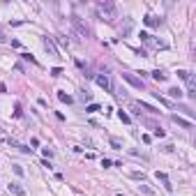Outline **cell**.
Instances as JSON below:
<instances>
[{
	"instance_id": "cell-2",
	"label": "cell",
	"mask_w": 196,
	"mask_h": 196,
	"mask_svg": "<svg viewBox=\"0 0 196 196\" xmlns=\"http://www.w3.org/2000/svg\"><path fill=\"white\" fill-rule=\"evenodd\" d=\"M72 26L76 28V30H79V35H81V37H90V28H88V26H86V23H83V21L79 19V16H76V14L72 16Z\"/></svg>"
},
{
	"instance_id": "cell-23",
	"label": "cell",
	"mask_w": 196,
	"mask_h": 196,
	"mask_svg": "<svg viewBox=\"0 0 196 196\" xmlns=\"http://www.w3.org/2000/svg\"><path fill=\"white\" fill-rule=\"evenodd\" d=\"M178 76H180L182 81H189V76H192V74H189V72H185V69H180V72H178Z\"/></svg>"
},
{
	"instance_id": "cell-25",
	"label": "cell",
	"mask_w": 196,
	"mask_h": 196,
	"mask_svg": "<svg viewBox=\"0 0 196 196\" xmlns=\"http://www.w3.org/2000/svg\"><path fill=\"white\" fill-rule=\"evenodd\" d=\"M60 74H62L60 67H53V69H51V76H60Z\"/></svg>"
},
{
	"instance_id": "cell-17",
	"label": "cell",
	"mask_w": 196,
	"mask_h": 196,
	"mask_svg": "<svg viewBox=\"0 0 196 196\" xmlns=\"http://www.w3.org/2000/svg\"><path fill=\"white\" fill-rule=\"evenodd\" d=\"M86 111H88V113H97V111H102V106H99V104H88Z\"/></svg>"
},
{
	"instance_id": "cell-5",
	"label": "cell",
	"mask_w": 196,
	"mask_h": 196,
	"mask_svg": "<svg viewBox=\"0 0 196 196\" xmlns=\"http://www.w3.org/2000/svg\"><path fill=\"white\" fill-rule=\"evenodd\" d=\"M42 44H44V49L49 51V56L58 58V49H56V44H53V39H51V37H42Z\"/></svg>"
},
{
	"instance_id": "cell-4",
	"label": "cell",
	"mask_w": 196,
	"mask_h": 196,
	"mask_svg": "<svg viewBox=\"0 0 196 196\" xmlns=\"http://www.w3.org/2000/svg\"><path fill=\"white\" fill-rule=\"evenodd\" d=\"M95 81H97V86L104 88L106 92H113V86H111V81H109V76H106V74H97V76H95Z\"/></svg>"
},
{
	"instance_id": "cell-21",
	"label": "cell",
	"mask_w": 196,
	"mask_h": 196,
	"mask_svg": "<svg viewBox=\"0 0 196 196\" xmlns=\"http://www.w3.org/2000/svg\"><path fill=\"white\" fill-rule=\"evenodd\" d=\"M139 192H143V194H148V196H152V194H155V192H152V189L148 187V185H139Z\"/></svg>"
},
{
	"instance_id": "cell-22",
	"label": "cell",
	"mask_w": 196,
	"mask_h": 196,
	"mask_svg": "<svg viewBox=\"0 0 196 196\" xmlns=\"http://www.w3.org/2000/svg\"><path fill=\"white\" fill-rule=\"evenodd\" d=\"M12 169H14V173L19 175V178H23V173H26V171H23V169H21L19 164H14V166H12Z\"/></svg>"
},
{
	"instance_id": "cell-19",
	"label": "cell",
	"mask_w": 196,
	"mask_h": 196,
	"mask_svg": "<svg viewBox=\"0 0 196 196\" xmlns=\"http://www.w3.org/2000/svg\"><path fill=\"white\" fill-rule=\"evenodd\" d=\"M141 42H143V44H152V35L150 32H141Z\"/></svg>"
},
{
	"instance_id": "cell-7",
	"label": "cell",
	"mask_w": 196,
	"mask_h": 196,
	"mask_svg": "<svg viewBox=\"0 0 196 196\" xmlns=\"http://www.w3.org/2000/svg\"><path fill=\"white\" fill-rule=\"evenodd\" d=\"M7 189H9V194H14V196H26V189H23L19 182H12Z\"/></svg>"
},
{
	"instance_id": "cell-12",
	"label": "cell",
	"mask_w": 196,
	"mask_h": 196,
	"mask_svg": "<svg viewBox=\"0 0 196 196\" xmlns=\"http://www.w3.org/2000/svg\"><path fill=\"white\" fill-rule=\"evenodd\" d=\"M148 125H150V127H152V134H155V136H157V139H162V136L166 134V132H164V129H162V127H159V125H155V122H148Z\"/></svg>"
},
{
	"instance_id": "cell-1",
	"label": "cell",
	"mask_w": 196,
	"mask_h": 196,
	"mask_svg": "<svg viewBox=\"0 0 196 196\" xmlns=\"http://www.w3.org/2000/svg\"><path fill=\"white\" fill-rule=\"evenodd\" d=\"M97 12L104 16L106 21H113L115 16H118V12H115V5H113V2H99V5H97Z\"/></svg>"
},
{
	"instance_id": "cell-13",
	"label": "cell",
	"mask_w": 196,
	"mask_h": 196,
	"mask_svg": "<svg viewBox=\"0 0 196 196\" xmlns=\"http://www.w3.org/2000/svg\"><path fill=\"white\" fill-rule=\"evenodd\" d=\"M169 95H171L173 99H182V95H185V92H182L180 88H171V90H169Z\"/></svg>"
},
{
	"instance_id": "cell-20",
	"label": "cell",
	"mask_w": 196,
	"mask_h": 196,
	"mask_svg": "<svg viewBox=\"0 0 196 196\" xmlns=\"http://www.w3.org/2000/svg\"><path fill=\"white\" fill-rule=\"evenodd\" d=\"M118 118H120V120H122L125 125H129V122H132V118H129L127 113H125V111H118Z\"/></svg>"
},
{
	"instance_id": "cell-8",
	"label": "cell",
	"mask_w": 196,
	"mask_h": 196,
	"mask_svg": "<svg viewBox=\"0 0 196 196\" xmlns=\"http://www.w3.org/2000/svg\"><path fill=\"white\" fill-rule=\"evenodd\" d=\"M171 120H173L175 125H180V127H185V129H192V127H194V125L189 122V120H182L180 115H171Z\"/></svg>"
},
{
	"instance_id": "cell-6",
	"label": "cell",
	"mask_w": 196,
	"mask_h": 196,
	"mask_svg": "<svg viewBox=\"0 0 196 196\" xmlns=\"http://www.w3.org/2000/svg\"><path fill=\"white\" fill-rule=\"evenodd\" d=\"M155 178L164 182V189H166V192H173V185H171V180H169V175H166V173H162V171H157V173H155Z\"/></svg>"
},
{
	"instance_id": "cell-24",
	"label": "cell",
	"mask_w": 196,
	"mask_h": 196,
	"mask_svg": "<svg viewBox=\"0 0 196 196\" xmlns=\"http://www.w3.org/2000/svg\"><path fill=\"white\" fill-rule=\"evenodd\" d=\"M21 58H23V60H30L32 65H37V60H35V58L30 56V53H21Z\"/></svg>"
},
{
	"instance_id": "cell-28",
	"label": "cell",
	"mask_w": 196,
	"mask_h": 196,
	"mask_svg": "<svg viewBox=\"0 0 196 196\" xmlns=\"http://www.w3.org/2000/svg\"><path fill=\"white\" fill-rule=\"evenodd\" d=\"M14 115H16V118H21V115H23V111H21V106H19V104H16V111H14Z\"/></svg>"
},
{
	"instance_id": "cell-3",
	"label": "cell",
	"mask_w": 196,
	"mask_h": 196,
	"mask_svg": "<svg viewBox=\"0 0 196 196\" xmlns=\"http://www.w3.org/2000/svg\"><path fill=\"white\" fill-rule=\"evenodd\" d=\"M120 76H122V79L129 83V86H134L136 90H143V88H145V86H143V81H141L139 76H134V74H129V72H122Z\"/></svg>"
},
{
	"instance_id": "cell-18",
	"label": "cell",
	"mask_w": 196,
	"mask_h": 196,
	"mask_svg": "<svg viewBox=\"0 0 196 196\" xmlns=\"http://www.w3.org/2000/svg\"><path fill=\"white\" fill-rule=\"evenodd\" d=\"M139 106H141V109H145V111H150V113H159L155 106H150V104H145V102H139Z\"/></svg>"
},
{
	"instance_id": "cell-15",
	"label": "cell",
	"mask_w": 196,
	"mask_h": 196,
	"mask_svg": "<svg viewBox=\"0 0 196 196\" xmlns=\"http://www.w3.org/2000/svg\"><path fill=\"white\" fill-rule=\"evenodd\" d=\"M111 148H113V150H122V143H120V139L111 136Z\"/></svg>"
},
{
	"instance_id": "cell-14",
	"label": "cell",
	"mask_w": 196,
	"mask_h": 196,
	"mask_svg": "<svg viewBox=\"0 0 196 196\" xmlns=\"http://www.w3.org/2000/svg\"><path fill=\"white\" fill-rule=\"evenodd\" d=\"M58 99H60L62 104H72V97H69V95H65L62 90H58Z\"/></svg>"
},
{
	"instance_id": "cell-16",
	"label": "cell",
	"mask_w": 196,
	"mask_h": 196,
	"mask_svg": "<svg viewBox=\"0 0 196 196\" xmlns=\"http://www.w3.org/2000/svg\"><path fill=\"white\" fill-rule=\"evenodd\" d=\"M129 175H132L134 180H141V182L145 180V173H143V171H132V173H129Z\"/></svg>"
},
{
	"instance_id": "cell-9",
	"label": "cell",
	"mask_w": 196,
	"mask_h": 196,
	"mask_svg": "<svg viewBox=\"0 0 196 196\" xmlns=\"http://www.w3.org/2000/svg\"><path fill=\"white\" fill-rule=\"evenodd\" d=\"M143 23H145L148 28H157L159 23H162V19H155V16H150V14H148L145 19H143Z\"/></svg>"
},
{
	"instance_id": "cell-11",
	"label": "cell",
	"mask_w": 196,
	"mask_h": 196,
	"mask_svg": "<svg viewBox=\"0 0 196 196\" xmlns=\"http://www.w3.org/2000/svg\"><path fill=\"white\" fill-rule=\"evenodd\" d=\"M132 28H134V19H125V26H122V37L132 32Z\"/></svg>"
},
{
	"instance_id": "cell-10",
	"label": "cell",
	"mask_w": 196,
	"mask_h": 196,
	"mask_svg": "<svg viewBox=\"0 0 196 196\" xmlns=\"http://www.w3.org/2000/svg\"><path fill=\"white\" fill-rule=\"evenodd\" d=\"M150 76H152L155 81H169V74H166V72H162V69H155V72H152Z\"/></svg>"
},
{
	"instance_id": "cell-26",
	"label": "cell",
	"mask_w": 196,
	"mask_h": 196,
	"mask_svg": "<svg viewBox=\"0 0 196 196\" xmlns=\"http://www.w3.org/2000/svg\"><path fill=\"white\" fill-rule=\"evenodd\" d=\"M16 148H19L21 152H26V155H28V152H32V150H30V148H28V145H16Z\"/></svg>"
},
{
	"instance_id": "cell-27",
	"label": "cell",
	"mask_w": 196,
	"mask_h": 196,
	"mask_svg": "<svg viewBox=\"0 0 196 196\" xmlns=\"http://www.w3.org/2000/svg\"><path fill=\"white\" fill-rule=\"evenodd\" d=\"M102 166H104V169H111L113 164H111V159H102Z\"/></svg>"
},
{
	"instance_id": "cell-29",
	"label": "cell",
	"mask_w": 196,
	"mask_h": 196,
	"mask_svg": "<svg viewBox=\"0 0 196 196\" xmlns=\"http://www.w3.org/2000/svg\"><path fill=\"white\" fill-rule=\"evenodd\" d=\"M115 196H125V194H120V192H118V194H115Z\"/></svg>"
}]
</instances>
